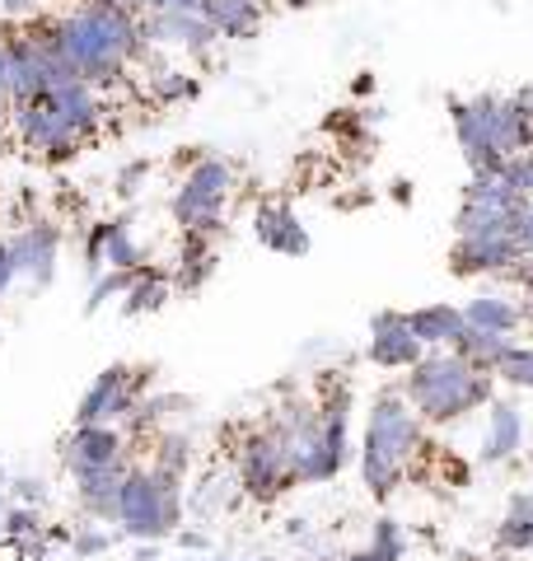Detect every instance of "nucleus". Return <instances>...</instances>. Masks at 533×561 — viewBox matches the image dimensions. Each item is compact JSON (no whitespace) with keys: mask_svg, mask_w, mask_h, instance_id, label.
I'll return each instance as SVG.
<instances>
[{"mask_svg":"<svg viewBox=\"0 0 533 561\" xmlns=\"http://www.w3.org/2000/svg\"><path fill=\"white\" fill-rule=\"evenodd\" d=\"M52 47L57 57L76 70L84 84L94 90H113V84L127 80L132 61H150V43L140 33V14H127L109 5V0H80L76 10L47 20Z\"/></svg>","mask_w":533,"mask_h":561,"instance_id":"f257e3e1","label":"nucleus"},{"mask_svg":"<svg viewBox=\"0 0 533 561\" xmlns=\"http://www.w3.org/2000/svg\"><path fill=\"white\" fill-rule=\"evenodd\" d=\"M402 398L417 412L421 426H454V421H464L468 412L487 408L496 398V375L473 370L450 346H440V351H426L412 370H407Z\"/></svg>","mask_w":533,"mask_h":561,"instance_id":"f03ea898","label":"nucleus"},{"mask_svg":"<svg viewBox=\"0 0 533 561\" xmlns=\"http://www.w3.org/2000/svg\"><path fill=\"white\" fill-rule=\"evenodd\" d=\"M426 449V426L398 389H384L365 412L361 435V482L375 501H388L407 478V463Z\"/></svg>","mask_w":533,"mask_h":561,"instance_id":"7ed1b4c3","label":"nucleus"},{"mask_svg":"<svg viewBox=\"0 0 533 561\" xmlns=\"http://www.w3.org/2000/svg\"><path fill=\"white\" fill-rule=\"evenodd\" d=\"M183 482L155 472L150 463H132L117 491V534L132 542H165L183 529Z\"/></svg>","mask_w":533,"mask_h":561,"instance_id":"20e7f679","label":"nucleus"},{"mask_svg":"<svg viewBox=\"0 0 533 561\" xmlns=\"http://www.w3.org/2000/svg\"><path fill=\"white\" fill-rule=\"evenodd\" d=\"M229 197H235V169L225 160H216V154H202L169 197V216L183 234H202V239L216 243L225 234Z\"/></svg>","mask_w":533,"mask_h":561,"instance_id":"39448f33","label":"nucleus"},{"mask_svg":"<svg viewBox=\"0 0 533 561\" xmlns=\"http://www.w3.org/2000/svg\"><path fill=\"white\" fill-rule=\"evenodd\" d=\"M235 486H239V496L258 501V505H272L295 486V478H291V445H286V435H281L272 421L243 431V440L235 449Z\"/></svg>","mask_w":533,"mask_h":561,"instance_id":"423d86ee","label":"nucleus"},{"mask_svg":"<svg viewBox=\"0 0 533 561\" xmlns=\"http://www.w3.org/2000/svg\"><path fill=\"white\" fill-rule=\"evenodd\" d=\"M150 389H155L150 365H109V370L94 375V383L84 389L80 408H76V426H122Z\"/></svg>","mask_w":533,"mask_h":561,"instance_id":"0eeeda50","label":"nucleus"},{"mask_svg":"<svg viewBox=\"0 0 533 561\" xmlns=\"http://www.w3.org/2000/svg\"><path fill=\"white\" fill-rule=\"evenodd\" d=\"M5 113H10V127H14V136H20V146L33 154V160H43V164H66V160H76L80 146H84V140L70 131V122L57 113L52 94L10 103Z\"/></svg>","mask_w":533,"mask_h":561,"instance_id":"6e6552de","label":"nucleus"},{"mask_svg":"<svg viewBox=\"0 0 533 561\" xmlns=\"http://www.w3.org/2000/svg\"><path fill=\"white\" fill-rule=\"evenodd\" d=\"M450 122H454V140L473 173H491L506 164L491 140V94H473V99L450 94Z\"/></svg>","mask_w":533,"mask_h":561,"instance_id":"1a4fd4ad","label":"nucleus"},{"mask_svg":"<svg viewBox=\"0 0 533 561\" xmlns=\"http://www.w3.org/2000/svg\"><path fill=\"white\" fill-rule=\"evenodd\" d=\"M10 243V257H14V276H24L33 290H47L57 280V257H61V225L52 220H33L24 225Z\"/></svg>","mask_w":533,"mask_h":561,"instance_id":"9d476101","label":"nucleus"},{"mask_svg":"<svg viewBox=\"0 0 533 561\" xmlns=\"http://www.w3.org/2000/svg\"><path fill=\"white\" fill-rule=\"evenodd\" d=\"M140 33H146L150 47H173V51H188V57H206L220 43L216 28L197 10H146L140 14Z\"/></svg>","mask_w":533,"mask_h":561,"instance_id":"9b49d317","label":"nucleus"},{"mask_svg":"<svg viewBox=\"0 0 533 561\" xmlns=\"http://www.w3.org/2000/svg\"><path fill=\"white\" fill-rule=\"evenodd\" d=\"M426 356V346L412 337V328H407V313L398 309H379L375 319H370V360L379 365V370H412V365Z\"/></svg>","mask_w":533,"mask_h":561,"instance_id":"f8f14e48","label":"nucleus"},{"mask_svg":"<svg viewBox=\"0 0 533 561\" xmlns=\"http://www.w3.org/2000/svg\"><path fill=\"white\" fill-rule=\"evenodd\" d=\"M117 459H132V445L122 426H76L61 445V463L70 478L89 468H103V463H117Z\"/></svg>","mask_w":533,"mask_h":561,"instance_id":"ddd939ff","label":"nucleus"},{"mask_svg":"<svg viewBox=\"0 0 533 561\" xmlns=\"http://www.w3.org/2000/svg\"><path fill=\"white\" fill-rule=\"evenodd\" d=\"M253 234L266 253L276 257H309L314 239H309V225L295 216V206L286 202H262L253 210Z\"/></svg>","mask_w":533,"mask_h":561,"instance_id":"4468645a","label":"nucleus"},{"mask_svg":"<svg viewBox=\"0 0 533 561\" xmlns=\"http://www.w3.org/2000/svg\"><path fill=\"white\" fill-rule=\"evenodd\" d=\"M520 243L514 239H454L450 272L454 276H510V267L520 262Z\"/></svg>","mask_w":533,"mask_h":561,"instance_id":"2eb2a0df","label":"nucleus"},{"mask_svg":"<svg viewBox=\"0 0 533 561\" xmlns=\"http://www.w3.org/2000/svg\"><path fill=\"white\" fill-rule=\"evenodd\" d=\"M127 468H132V459H117V463L76 472V501H80V511L94 519V524H117V491H122Z\"/></svg>","mask_w":533,"mask_h":561,"instance_id":"dca6fc26","label":"nucleus"},{"mask_svg":"<svg viewBox=\"0 0 533 561\" xmlns=\"http://www.w3.org/2000/svg\"><path fill=\"white\" fill-rule=\"evenodd\" d=\"M197 14L211 28H216V38H235V43L258 38L262 24H266V5H262V0H202Z\"/></svg>","mask_w":533,"mask_h":561,"instance_id":"f3484780","label":"nucleus"},{"mask_svg":"<svg viewBox=\"0 0 533 561\" xmlns=\"http://www.w3.org/2000/svg\"><path fill=\"white\" fill-rule=\"evenodd\" d=\"M524 449V416L510 398L487 402V435H483V463H506Z\"/></svg>","mask_w":533,"mask_h":561,"instance_id":"a211bd4d","label":"nucleus"},{"mask_svg":"<svg viewBox=\"0 0 533 561\" xmlns=\"http://www.w3.org/2000/svg\"><path fill=\"white\" fill-rule=\"evenodd\" d=\"M524 323H529L524 300L501 295V290H483V295H473V300L464 305V328H483V332H501V337H514Z\"/></svg>","mask_w":533,"mask_h":561,"instance_id":"6ab92c4d","label":"nucleus"},{"mask_svg":"<svg viewBox=\"0 0 533 561\" xmlns=\"http://www.w3.org/2000/svg\"><path fill=\"white\" fill-rule=\"evenodd\" d=\"M173 300V280H169V272H159V267H140V272H132V280H127V290H122V319H146V313H159Z\"/></svg>","mask_w":533,"mask_h":561,"instance_id":"aec40b11","label":"nucleus"},{"mask_svg":"<svg viewBox=\"0 0 533 561\" xmlns=\"http://www.w3.org/2000/svg\"><path fill=\"white\" fill-rule=\"evenodd\" d=\"M407 328H412V337L426 351H440L464 332V309L458 305H421V309L407 313Z\"/></svg>","mask_w":533,"mask_h":561,"instance_id":"412c9836","label":"nucleus"},{"mask_svg":"<svg viewBox=\"0 0 533 561\" xmlns=\"http://www.w3.org/2000/svg\"><path fill=\"white\" fill-rule=\"evenodd\" d=\"M211 272H216V243L202 239V234H183V249H178V262L169 272L173 290H183V295L202 290L211 280Z\"/></svg>","mask_w":533,"mask_h":561,"instance_id":"4be33fe9","label":"nucleus"},{"mask_svg":"<svg viewBox=\"0 0 533 561\" xmlns=\"http://www.w3.org/2000/svg\"><path fill=\"white\" fill-rule=\"evenodd\" d=\"M146 267V243L136 239V216H113L103 239V272H140Z\"/></svg>","mask_w":533,"mask_h":561,"instance_id":"5701e85b","label":"nucleus"},{"mask_svg":"<svg viewBox=\"0 0 533 561\" xmlns=\"http://www.w3.org/2000/svg\"><path fill=\"white\" fill-rule=\"evenodd\" d=\"M192 463H197V445H192L188 431H159V435H155V454H150V468H155V472L188 482Z\"/></svg>","mask_w":533,"mask_h":561,"instance_id":"b1692460","label":"nucleus"},{"mask_svg":"<svg viewBox=\"0 0 533 561\" xmlns=\"http://www.w3.org/2000/svg\"><path fill=\"white\" fill-rule=\"evenodd\" d=\"M510 342H514V337H501V332L464 328V332H458V337L450 342V351H454L458 360H468L473 370H487V375H491V370H496V360H501L506 351H510Z\"/></svg>","mask_w":533,"mask_h":561,"instance_id":"393cba45","label":"nucleus"},{"mask_svg":"<svg viewBox=\"0 0 533 561\" xmlns=\"http://www.w3.org/2000/svg\"><path fill=\"white\" fill-rule=\"evenodd\" d=\"M202 94V80L178 66H155L150 70V99L155 103H192Z\"/></svg>","mask_w":533,"mask_h":561,"instance_id":"a878e982","label":"nucleus"},{"mask_svg":"<svg viewBox=\"0 0 533 561\" xmlns=\"http://www.w3.org/2000/svg\"><path fill=\"white\" fill-rule=\"evenodd\" d=\"M464 202H473V206H506V210H520L524 206V197L514 192L501 173H468V187H464Z\"/></svg>","mask_w":533,"mask_h":561,"instance_id":"bb28decb","label":"nucleus"},{"mask_svg":"<svg viewBox=\"0 0 533 561\" xmlns=\"http://www.w3.org/2000/svg\"><path fill=\"white\" fill-rule=\"evenodd\" d=\"M43 515L33 511V505H5V511H0V542H5V548H24V542H38L43 538ZM47 542V538H43Z\"/></svg>","mask_w":533,"mask_h":561,"instance_id":"cd10ccee","label":"nucleus"},{"mask_svg":"<svg viewBox=\"0 0 533 561\" xmlns=\"http://www.w3.org/2000/svg\"><path fill=\"white\" fill-rule=\"evenodd\" d=\"M375 561H402L407 557V529L394 519V515H379L370 524V548H365Z\"/></svg>","mask_w":533,"mask_h":561,"instance_id":"c85d7f7f","label":"nucleus"},{"mask_svg":"<svg viewBox=\"0 0 533 561\" xmlns=\"http://www.w3.org/2000/svg\"><path fill=\"white\" fill-rule=\"evenodd\" d=\"M235 482H225V478H202L197 482V491H192V496H183V511H192L197 519H211L216 511H225L229 501H235Z\"/></svg>","mask_w":533,"mask_h":561,"instance_id":"c756f323","label":"nucleus"},{"mask_svg":"<svg viewBox=\"0 0 533 561\" xmlns=\"http://www.w3.org/2000/svg\"><path fill=\"white\" fill-rule=\"evenodd\" d=\"M496 379H506L510 389H524V393H533V342L529 346H520V342H510V351L501 360H496V370H491Z\"/></svg>","mask_w":533,"mask_h":561,"instance_id":"7c9ffc66","label":"nucleus"},{"mask_svg":"<svg viewBox=\"0 0 533 561\" xmlns=\"http://www.w3.org/2000/svg\"><path fill=\"white\" fill-rule=\"evenodd\" d=\"M132 272H99L94 280H89V300H84V313H99L103 305L122 300V290H127Z\"/></svg>","mask_w":533,"mask_h":561,"instance_id":"2f4dec72","label":"nucleus"},{"mask_svg":"<svg viewBox=\"0 0 533 561\" xmlns=\"http://www.w3.org/2000/svg\"><path fill=\"white\" fill-rule=\"evenodd\" d=\"M496 548L501 552H533V524L529 519H514V515H506L501 524H496Z\"/></svg>","mask_w":533,"mask_h":561,"instance_id":"473e14b6","label":"nucleus"},{"mask_svg":"<svg viewBox=\"0 0 533 561\" xmlns=\"http://www.w3.org/2000/svg\"><path fill=\"white\" fill-rule=\"evenodd\" d=\"M496 173H501V179H506L514 192H520L524 202H533V150L510 154V160H506L501 169H496Z\"/></svg>","mask_w":533,"mask_h":561,"instance_id":"72a5a7b5","label":"nucleus"},{"mask_svg":"<svg viewBox=\"0 0 533 561\" xmlns=\"http://www.w3.org/2000/svg\"><path fill=\"white\" fill-rule=\"evenodd\" d=\"M113 548V534L109 529H99V524H84L80 534H70V552H76L80 561H94Z\"/></svg>","mask_w":533,"mask_h":561,"instance_id":"f704fd0d","label":"nucleus"},{"mask_svg":"<svg viewBox=\"0 0 533 561\" xmlns=\"http://www.w3.org/2000/svg\"><path fill=\"white\" fill-rule=\"evenodd\" d=\"M146 179H150V160H132V164H122L117 173H113V192L122 202H132L140 187H146Z\"/></svg>","mask_w":533,"mask_h":561,"instance_id":"c9c22d12","label":"nucleus"},{"mask_svg":"<svg viewBox=\"0 0 533 561\" xmlns=\"http://www.w3.org/2000/svg\"><path fill=\"white\" fill-rule=\"evenodd\" d=\"M103 239H109V220L89 225V234H84V272H89V280L103 272Z\"/></svg>","mask_w":533,"mask_h":561,"instance_id":"e433bc0d","label":"nucleus"},{"mask_svg":"<svg viewBox=\"0 0 533 561\" xmlns=\"http://www.w3.org/2000/svg\"><path fill=\"white\" fill-rule=\"evenodd\" d=\"M10 491H14V505H33V511H38L43 496H47V486L38 478H14Z\"/></svg>","mask_w":533,"mask_h":561,"instance_id":"4c0bfd02","label":"nucleus"},{"mask_svg":"<svg viewBox=\"0 0 533 561\" xmlns=\"http://www.w3.org/2000/svg\"><path fill=\"white\" fill-rule=\"evenodd\" d=\"M173 542H178L183 552H211V534H202V529H178Z\"/></svg>","mask_w":533,"mask_h":561,"instance_id":"58836bf2","label":"nucleus"},{"mask_svg":"<svg viewBox=\"0 0 533 561\" xmlns=\"http://www.w3.org/2000/svg\"><path fill=\"white\" fill-rule=\"evenodd\" d=\"M514 243H520V253H524V257L533 253V202L520 210V230H514Z\"/></svg>","mask_w":533,"mask_h":561,"instance_id":"ea45409f","label":"nucleus"},{"mask_svg":"<svg viewBox=\"0 0 533 561\" xmlns=\"http://www.w3.org/2000/svg\"><path fill=\"white\" fill-rule=\"evenodd\" d=\"M14 280H20V276H14V257H10V243L0 239V300H5V290L14 286Z\"/></svg>","mask_w":533,"mask_h":561,"instance_id":"a19ab883","label":"nucleus"},{"mask_svg":"<svg viewBox=\"0 0 533 561\" xmlns=\"http://www.w3.org/2000/svg\"><path fill=\"white\" fill-rule=\"evenodd\" d=\"M38 5L43 0H0V14H10V20H29Z\"/></svg>","mask_w":533,"mask_h":561,"instance_id":"79ce46f5","label":"nucleus"},{"mask_svg":"<svg viewBox=\"0 0 533 561\" xmlns=\"http://www.w3.org/2000/svg\"><path fill=\"white\" fill-rule=\"evenodd\" d=\"M0 108H10V57H5V33H0Z\"/></svg>","mask_w":533,"mask_h":561,"instance_id":"37998d69","label":"nucleus"},{"mask_svg":"<svg viewBox=\"0 0 533 561\" xmlns=\"http://www.w3.org/2000/svg\"><path fill=\"white\" fill-rule=\"evenodd\" d=\"M109 5L127 10V14H146V10H150V0H109Z\"/></svg>","mask_w":533,"mask_h":561,"instance_id":"c03bdc74","label":"nucleus"},{"mask_svg":"<svg viewBox=\"0 0 533 561\" xmlns=\"http://www.w3.org/2000/svg\"><path fill=\"white\" fill-rule=\"evenodd\" d=\"M136 561H159V542H136Z\"/></svg>","mask_w":533,"mask_h":561,"instance_id":"a18cd8bd","label":"nucleus"},{"mask_svg":"<svg viewBox=\"0 0 533 561\" xmlns=\"http://www.w3.org/2000/svg\"><path fill=\"white\" fill-rule=\"evenodd\" d=\"M394 197H398L402 206H412V183H407V179H398V183H394Z\"/></svg>","mask_w":533,"mask_h":561,"instance_id":"49530a36","label":"nucleus"},{"mask_svg":"<svg viewBox=\"0 0 533 561\" xmlns=\"http://www.w3.org/2000/svg\"><path fill=\"white\" fill-rule=\"evenodd\" d=\"M286 534L291 538H309V519H286Z\"/></svg>","mask_w":533,"mask_h":561,"instance_id":"de8ad7c7","label":"nucleus"},{"mask_svg":"<svg viewBox=\"0 0 533 561\" xmlns=\"http://www.w3.org/2000/svg\"><path fill=\"white\" fill-rule=\"evenodd\" d=\"M351 94H361V99H365V94H375V76H361V80L351 84Z\"/></svg>","mask_w":533,"mask_h":561,"instance_id":"09e8293b","label":"nucleus"},{"mask_svg":"<svg viewBox=\"0 0 533 561\" xmlns=\"http://www.w3.org/2000/svg\"><path fill=\"white\" fill-rule=\"evenodd\" d=\"M281 5H291V10H305V5H314V0H281Z\"/></svg>","mask_w":533,"mask_h":561,"instance_id":"8fccbe9b","label":"nucleus"},{"mask_svg":"<svg viewBox=\"0 0 533 561\" xmlns=\"http://www.w3.org/2000/svg\"><path fill=\"white\" fill-rule=\"evenodd\" d=\"M5 482H10V478H5V468H0V491H5Z\"/></svg>","mask_w":533,"mask_h":561,"instance_id":"3c124183","label":"nucleus"},{"mask_svg":"<svg viewBox=\"0 0 533 561\" xmlns=\"http://www.w3.org/2000/svg\"><path fill=\"white\" fill-rule=\"evenodd\" d=\"M524 295H529V300H524V305H529V309H533V286H529V290H524Z\"/></svg>","mask_w":533,"mask_h":561,"instance_id":"603ef678","label":"nucleus"},{"mask_svg":"<svg viewBox=\"0 0 533 561\" xmlns=\"http://www.w3.org/2000/svg\"><path fill=\"white\" fill-rule=\"evenodd\" d=\"M211 561H235V557H211Z\"/></svg>","mask_w":533,"mask_h":561,"instance_id":"864d4df0","label":"nucleus"},{"mask_svg":"<svg viewBox=\"0 0 533 561\" xmlns=\"http://www.w3.org/2000/svg\"><path fill=\"white\" fill-rule=\"evenodd\" d=\"M253 561H276V557H253Z\"/></svg>","mask_w":533,"mask_h":561,"instance_id":"5fc2aeb1","label":"nucleus"},{"mask_svg":"<svg viewBox=\"0 0 533 561\" xmlns=\"http://www.w3.org/2000/svg\"><path fill=\"white\" fill-rule=\"evenodd\" d=\"M33 561H47V557H33Z\"/></svg>","mask_w":533,"mask_h":561,"instance_id":"6e6d98bb","label":"nucleus"}]
</instances>
